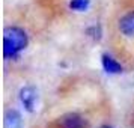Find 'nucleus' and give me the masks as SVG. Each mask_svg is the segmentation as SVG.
<instances>
[{
  "mask_svg": "<svg viewBox=\"0 0 134 128\" xmlns=\"http://www.w3.org/2000/svg\"><path fill=\"white\" fill-rule=\"evenodd\" d=\"M59 128H85V119L79 113H66L59 118L57 121Z\"/></svg>",
  "mask_w": 134,
  "mask_h": 128,
  "instance_id": "3",
  "label": "nucleus"
},
{
  "mask_svg": "<svg viewBox=\"0 0 134 128\" xmlns=\"http://www.w3.org/2000/svg\"><path fill=\"white\" fill-rule=\"evenodd\" d=\"M85 33H86V36L91 38L93 42H99V41H101V38H103V29H101V26H99V24L89 26V27L85 30Z\"/></svg>",
  "mask_w": 134,
  "mask_h": 128,
  "instance_id": "7",
  "label": "nucleus"
},
{
  "mask_svg": "<svg viewBox=\"0 0 134 128\" xmlns=\"http://www.w3.org/2000/svg\"><path fill=\"white\" fill-rule=\"evenodd\" d=\"M101 65H103L104 73H107V74H121L124 71L121 63L116 59H113L110 54H107V53H104L101 56Z\"/></svg>",
  "mask_w": 134,
  "mask_h": 128,
  "instance_id": "6",
  "label": "nucleus"
},
{
  "mask_svg": "<svg viewBox=\"0 0 134 128\" xmlns=\"http://www.w3.org/2000/svg\"><path fill=\"white\" fill-rule=\"evenodd\" d=\"M118 27H119V32L124 36L127 38L134 36V11L122 15L119 23H118Z\"/></svg>",
  "mask_w": 134,
  "mask_h": 128,
  "instance_id": "4",
  "label": "nucleus"
},
{
  "mask_svg": "<svg viewBox=\"0 0 134 128\" xmlns=\"http://www.w3.org/2000/svg\"><path fill=\"white\" fill-rule=\"evenodd\" d=\"M98 128H113V127H110V125H101V127H98Z\"/></svg>",
  "mask_w": 134,
  "mask_h": 128,
  "instance_id": "9",
  "label": "nucleus"
},
{
  "mask_svg": "<svg viewBox=\"0 0 134 128\" xmlns=\"http://www.w3.org/2000/svg\"><path fill=\"white\" fill-rule=\"evenodd\" d=\"M18 98H20V101H21L26 112H29V113L35 112V105H36V99H38L36 87H33L30 85L23 86L18 92Z\"/></svg>",
  "mask_w": 134,
  "mask_h": 128,
  "instance_id": "2",
  "label": "nucleus"
},
{
  "mask_svg": "<svg viewBox=\"0 0 134 128\" xmlns=\"http://www.w3.org/2000/svg\"><path fill=\"white\" fill-rule=\"evenodd\" d=\"M68 6H69L71 11L85 12V11H87V8L91 6V0H69Z\"/></svg>",
  "mask_w": 134,
  "mask_h": 128,
  "instance_id": "8",
  "label": "nucleus"
},
{
  "mask_svg": "<svg viewBox=\"0 0 134 128\" xmlns=\"http://www.w3.org/2000/svg\"><path fill=\"white\" fill-rule=\"evenodd\" d=\"M3 127L5 128H23V118L18 110L9 109L3 116Z\"/></svg>",
  "mask_w": 134,
  "mask_h": 128,
  "instance_id": "5",
  "label": "nucleus"
},
{
  "mask_svg": "<svg viewBox=\"0 0 134 128\" xmlns=\"http://www.w3.org/2000/svg\"><path fill=\"white\" fill-rule=\"evenodd\" d=\"M29 45V35L23 27L8 26L3 30V57L6 60L18 59Z\"/></svg>",
  "mask_w": 134,
  "mask_h": 128,
  "instance_id": "1",
  "label": "nucleus"
}]
</instances>
